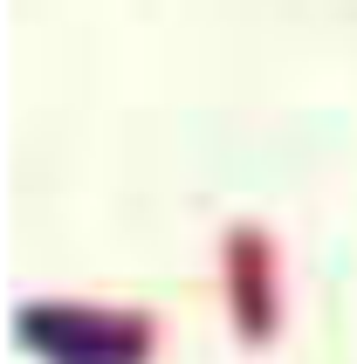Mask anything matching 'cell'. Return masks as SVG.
Wrapping results in <instances>:
<instances>
[{
    "label": "cell",
    "mask_w": 357,
    "mask_h": 364,
    "mask_svg": "<svg viewBox=\"0 0 357 364\" xmlns=\"http://www.w3.org/2000/svg\"><path fill=\"white\" fill-rule=\"evenodd\" d=\"M14 337L41 364H151L159 323L144 309H90V303H28Z\"/></svg>",
    "instance_id": "1"
},
{
    "label": "cell",
    "mask_w": 357,
    "mask_h": 364,
    "mask_svg": "<svg viewBox=\"0 0 357 364\" xmlns=\"http://www.w3.org/2000/svg\"><path fill=\"white\" fill-rule=\"evenodd\" d=\"M220 282H227V316H234L240 344L247 350L275 344V330H282V255L255 220L227 227V241H220Z\"/></svg>",
    "instance_id": "2"
}]
</instances>
